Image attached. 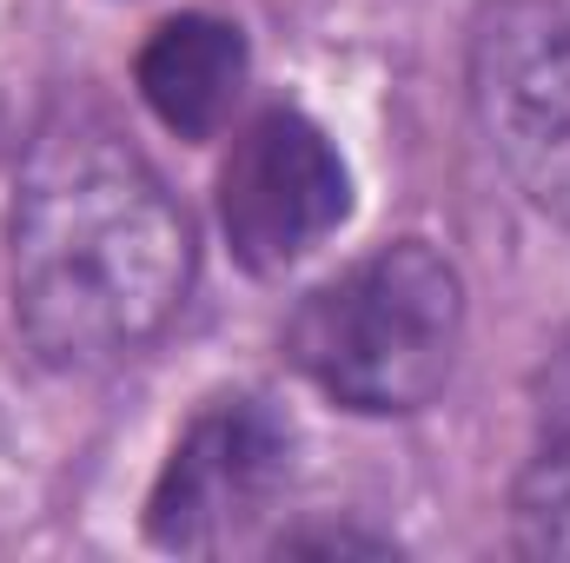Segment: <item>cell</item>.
<instances>
[{"label": "cell", "mask_w": 570, "mask_h": 563, "mask_svg": "<svg viewBox=\"0 0 570 563\" xmlns=\"http://www.w3.org/2000/svg\"><path fill=\"white\" fill-rule=\"evenodd\" d=\"M511 531L524 557H570V405L544 424L511 491Z\"/></svg>", "instance_id": "obj_7"}, {"label": "cell", "mask_w": 570, "mask_h": 563, "mask_svg": "<svg viewBox=\"0 0 570 563\" xmlns=\"http://www.w3.org/2000/svg\"><path fill=\"white\" fill-rule=\"evenodd\" d=\"M471 113L524 199L570 226V0H498L478 20Z\"/></svg>", "instance_id": "obj_3"}, {"label": "cell", "mask_w": 570, "mask_h": 563, "mask_svg": "<svg viewBox=\"0 0 570 563\" xmlns=\"http://www.w3.org/2000/svg\"><path fill=\"white\" fill-rule=\"evenodd\" d=\"M285 477H292V424L266 398H213L179 431L146 497V537L179 557H213L273 511Z\"/></svg>", "instance_id": "obj_4"}, {"label": "cell", "mask_w": 570, "mask_h": 563, "mask_svg": "<svg viewBox=\"0 0 570 563\" xmlns=\"http://www.w3.org/2000/svg\"><path fill=\"white\" fill-rule=\"evenodd\" d=\"M140 100L179 140H213L246 87V33L213 13H173L134 60Z\"/></svg>", "instance_id": "obj_6"}, {"label": "cell", "mask_w": 570, "mask_h": 563, "mask_svg": "<svg viewBox=\"0 0 570 563\" xmlns=\"http://www.w3.org/2000/svg\"><path fill=\"white\" fill-rule=\"evenodd\" d=\"M193 219L120 134L67 120L13 199V318L47 365H114L173 325L193 285Z\"/></svg>", "instance_id": "obj_1"}, {"label": "cell", "mask_w": 570, "mask_h": 563, "mask_svg": "<svg viewBox=\"0 0 570 563\" xmlns=\"http://www.w3.org/2000/svg\"><path fill=\"white\" fill-rule=\"evenodd\" d=\"M352 213V172L318 120L266 107L219 166V226L246 273H285Z\"/></svg>", "instance_id": "obj_5"}, {"label": "cell", "mask_w": 570, "mask_h": 563, "mask_svg": "<svg viewBox=\"0 0 570 563\" xmlns=\"http://www.w3.org/2000/svg\"><path fill=\"white\" fill-rule=\"evenodd\" d=\"M345 557V551H365V557H392V537H372V531H332V524H318V531H285L279 537V557Z\"/></svg>", "instance_id": "obj_8"}, {"label": "cell", "mask_w": 570, "mask_h": 563, "mask_svg": "<svg viewBox=\"0 0 570 563\" xmlns=\"http://www.w3.org/2000/svg\"><path fill=\"white\" fill-rule=\"evenodd\" d=\"M458 345H464V279L425 239H399L345 266L292 312L285 332L292 365L332 405L365 418L425 412L458 365Z\"/></svg>", "instance_id": "obj_2"}]
</instances>
